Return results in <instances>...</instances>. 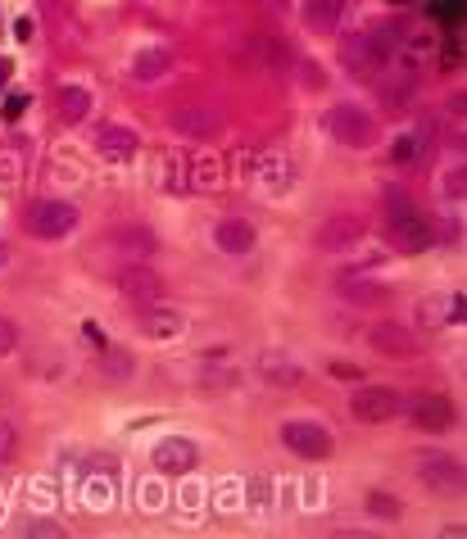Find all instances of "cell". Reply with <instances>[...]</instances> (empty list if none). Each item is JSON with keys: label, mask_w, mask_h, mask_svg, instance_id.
<instances>
[{"label": "cell", "mask_w": 467, "mask_h": 539, "mask_svg": "<svg viewBox=\"0 0 467 539\" xmlns=\"http://www.w3.org/2000/svg\"><path fill=\"white\" fill-rule=\"evenodd\" d=\"M359 236H363V218H359V214H331V218L318 227L313 245H318L322 254H341V249H350Z\"/></svg>", "instance_id": "30bf717a"}, {"label": "cell", "mask_w": 467, "mask_h": 539, "mask_svg": "<svg viewBox=\"0 0 467 539\" xmlns=\"http://www.w3.org/2000/svg\"><path fill=\"white\" fill-rule=\"evenodd\" d=\"M368 345H372L377 354H386V358H413V354H418V335H413V326H404V322H377V326L368 331Z\"/></svg>", "instance_id": "9c48e42d"}, {"label": "cell", "mask_w": 467, "mask_h": 539, "mask_svg": "<svg viewBox=\"0 0 467 539\" xmlns=\"http://www.w3.org/2000/svg\"><path fill=\"white\" fill-rule=\"evenodd\" d=\"M259 376L268 381V385H277V390H295V385H304V367H295L291 358H282V354H263L259 363Z\"/></svg>", "instance_id": "44dd1931"}, {"label": "cell", "mask_w": 467, "mask_h": 539, "mask_svg": "<svg viewBox=\"0 0 467 539\" xmlns=\"http://www.w3.org/2000/svg\"><path fill=\"white\" fill-rule=\"evenodd\" d=\"M10 177H14V164L0 159V190H10Z\"/></svg>", "instance_id": "836d02e7"}, {"label": "cell", "mask_w": 467, "mask_h": 539, "mask_svg": "<svg viewBox=\"0 0 467 539\" xmlns=\"http://www.w3.org/2000/svg\"><path fill=\"white\" fill-rule=\"evenodd\" d=\"M363 508H368V517H377V521H399V517H404V503H399L395 494H381V490H368Z\"/></svg>", "instance_id": "d4e9b609"}, {"label": "cell", "mask_w": 467, "mask_h": 539, "mask_svg": "<svg viewBox=\"0 0 467 539\" xmlns=\"http://www.w3.org/2000/svg\"><path fill=\"white\" fill-rule=\"evenodd\" d=\"M118 291H123L127 304L146 308V304H159V299H164V277L155 273L150 263H123V267H118Z\"/></svg>", "instance_id": "8992f818"}, {"label": "cell", "mask_w": 467, "mask_h": 539, "mask_svg": "<svg viewBox=\"0 0 467 539\" xmlns=\"http://www.w3.org/2000/svg\"><path fill=\"white\" fill-rule=\"evenodd\" d=\"M282 444L295 458H309V462H322V458H331V449H336V440H331V431L322 422H304V417L282 426Z\"/></svg>", "instance_id": "3957f363"}, {"label": "cell", "mask_w": 467, "mask_h": 539, "mask_svg": "<svg viewBox=\"0 0 467 539\" xmlns=\"http://www.w3.org/2000/svg\"><path fill=\"white\" fill-rule=\"evenodd\" d=\"M23 109H28V96H19V91H10V96H5V109H0V114H5V122H14V118H19Z\"/></svg>", "instance_id": "4dcf8cb0"}, {"label": "cell", "mask_w": 467, "mask_h": 539, "mask_svg": "<svg viewBox=\"0 0 467 539\" xmlns=\"http://www.w3.org/2000/svg\"><path fill=\"white\" fill-rule=\"evenodd\" d=\"M268 5H277V10H286V5H291V0H268Z\"/></svg>", "instance_id": "8d00e7d4"}, {"label": "cell", "mask_w": 467, "mask_h": 539, "mask_svg": "<svg viewBox=\"0 0 467 539\" xmlns=\"http://www.w3.org/2000/svg\"><path fill=\"white\" fill-rule=\"evenodd\" d=\"M14 37L28 41V37H32V19H19V23H14Z\"/></svg>", "instance_id": "e575fe53"}, {"label": "cell", "mask_w": 467, "mask_h": 539, "mask_svg": "<svg viewBox=\"0 0 467 539\" xmlns=\"http://www.w3.org/2000/svg\"><path fill=\"white\" fill-rule=\"evenodd\" d=\"M341 59L350 63V73H359V78H368V73H377L381 69V55H377V46H372V37L368 32H359V37H350L345 46H341Z\"/></svg>", "instance_id": "d6986e66"}, {"label": "cell", "mask_w": 467, "mask_h": 539, "mask_svg": "<svg viewBox=\"0 0 467 539\" xmlns=\"http://www.w3.org/2000/svg\"><path fill=\"white\" fill-rule=\"evenodd\" d=\"M73 227H78V209L69 205V199H37V205L28 209V232L37 240H59Z\"/></svg>", "instance_id": "7a4b0ae2"}, {"label": "cell", "mask_w": 467, "mask_h": 539, "mask_svg": "<svg viewBox=\"0 0 467 539\" xmlns=\"http://www.w3.org/2000/svg\"><path fill=\"white\" fill-rule=\"evenodd\" d=\"M223 186V159L214 150L186 155V190H218Z\"/></svg>", "instance_id": "9a60e30c"}, {"label": "cell", "mask_w": 467, "mask_h": 539, "mask_svg": "<svg viewBox=\"0 0 467 539\" xmlns=\"http://www.w3.org/2000/svg\"><path fill=\"white\" fill-rule=\"evenodd\" d=\"M19 453V431H14V422H0V462H10Z\"/></svg>", "instance_id": "4316f807"}, {"label": "cell", "mask_w": 467, "mask_h": 539, "mask_svg": "<svg viewBox=\"0 0 467 539\" xmlns=\"http://www.w3.org/2000/svg\"><path fill=\"white\" fill-rule=\"evenodd\" d=\"M150 462H155L159 471H173V476H182V471H195V462H200V444H195V440H182V435H168V440L155 444Z\"/></svg>", "instance_id": "4fadbf2b"}, {"label": "cell", "mask_w": 467, "mask_h": 539, "mask_svg": "<svg viewBox=\"0 0 467 539\" xmlns=\"http://www.w3.org/2000/svg\"><path fill=\"white\" fill-rule=\"evenodd\" d=\"M141 331H146V335H155V341H173V335H182V331H186V317H182L177 308L146 304V313H141Z\"/></svg>", "instance_id": "ffe728a7"}, {"label": "cell", "mask_w": 467, "mask_h": 539, "mask_svg": "<svg viewBox=\"0 0 467 539\" xmlns=\"http://www.w3.org/2000/svg\"><path fill=\"white\" fill-rule=\"evenodd\" d=\"M254 181H263V190H273V195H286L291 181H295V164L286 150H263L254 155Z\"/></svg>", "instance_id": "7c38bea8"}, {"label": "cell", "mask_w": 467, "mask_h": 539, "mask_svg": "<svg viewBox=\"0 0 467 539\" xmlns=\"http://www.w3.org/2000/svg\"><path fill=\"white\" fill-rule=\"evenodd\" d=\"M173 69V55L168 50H141V55H132V78L137 82H155Z\"/></svg>", "instance_id": "7402d4cb"}, {"label": "cell", "mask_w": 467, "mask_h": 539, "mask_svg": "<svg viewBox=\"0 0 467 539\" xmlns=\"http://www.w3.org/2000/svg\"><path fill=\"white\" fill-rule=\"evenodd\" d=\"M168 122H173V131H182V137H191V141H205V137L218 131V118L205 105H182V109H173Z\"/></svg>", "instance_id": "2e32d148"}, {"label": "cell", "mask_w": 467, "mask_h": 539, "mask_svg": "<svg viewBox=\"0 0 467 539\" xmlns=\"http://www.w3.org/2000/svg\"><path fill=\"white\" fill-rule=\"evenodd\" d=\"M304 87H322V69H318V63H304Z\"/></svg>", "instance_id": "d6a6232c"}, {"label": "cell", "mask_w": 467, "mask_h": 539, "mask_svg": "<svg viewBox=\"0 0 467 539\" xmlns=\"http://www.w3.org/2000/svg\"><path fill=\"white\" fill-rule=\"evenodd\" d=\"M418 150H422V146H418V141H413V137H399V141H395V150H390V155H395V159H399V164H409V159H413V155H418Z\"/></svg>", "instance_id": "f546056e"}, {"label": "cell", "mask_w": 467, "mask_h": 539, "mask_svg": "<svg viewBox=\"0 0 467 539\" xmlns=\"http://www.w3.org/2000/svg\"><path fill=\"white\" fill-rule=\"evenodd\" d=\"M105 249H109V254H123L127 263H146V258L159 249V240H155L146 227H118V232L105 240Z\"/></svg>", "instance_id": "5bb4252c"}, {"label": "cell", "mask_w": 467, "mask_h": 539, "mask_svg": "<svg viewBox=\"0 0 467 539\" xmlns=\"http://www.w3.org/2000/svg\"><path fill=\"white\" fill-rule=\"evenodd\" d=\"M164 186L168 190H186V155H168L164 159Z\"/></svg>", "instance_id": "484cf974"}, {"label": "cell", "mask_w": 467, "mask_h": 539, "mask_svg": "<svg viewBox=\"0 0 467 539\" xmlns=\"http://www.w3.org/2000/svg\"><path fill=\"white\" fill-rule=\"evenodd\" d=\"M386 232L399 254H422L431 245V223L413 209L404 190H386Z\"/></svg>", "instance_id": "6da1fadb"}, {"label": "cell", "mask_w": 467, "mask_h": 539, "mask_svg": "<svg viewBox=\"0 0 467 539\" xmlns=\"http://www.w3.org/2000/svg\"><path fill=\"white\" fill-rule=\"evenodd\" d=\"M399 413H409V422L422 431V435H440L454 426V403L445 394H413L399 403Z\"/></svg>", "instance_id": "5b68a950"}, {"label": "cell", "mask_w": 467, "mask_h": 539, "mask_svg": "<svg viewBox=\"0 0 467 539\" xmlns=\"http://www.w3.org/2000/svg\"><path fill=\"white\" fill-rule=\"evenodd\" d=\"M445 195H449V199H454V195H458V199H463V168H458V173H449V177H445Z\"/></svg>", "instance_id": "1f68e13d"}, {"label": "cell", "mask_w": 467, "mask_h": 539, "mask_svg": "<svg viewBox=\"0 0 467 539\" xmlns=\"http://www.w3.org/2000/svg\"><path fill=\"white\" fill-rule=\"evenodd\" d=\"M5 82H10V63H5V59H0V87H5Z\"/></svg>", "instance_id": "d590c367"}, {"label": "cell", "mask_w": 467, "mask_h": 539, "mask_svg": "<svg viewBox=\"0 0 467 539\" xmlns=\"http://www.w3.org/2000/svg\"><path fill=\"white\" fill-rule=\"evenodd\" d=\"M105 372H109V376H127V372H132L127 354H118V350H105Z\"/></svg>", "instance_id": "f1b7e54d"}, {"label": "cell", "mask_w": 467, "mask_h": 539, "mask_svg": "<svg viewBox=\"0 0 467 539\" xmlns=\"http://www.w3.org/2000/svg\"><path fill=\"white\" fill-rule=\"evenodd\" d=\"M137 150H141V137H137L132 127L105 122V127L96 131V155L109 159V164H132V159H137Z\"/></svg>", "instance_id": "8fae6325"}, {"label": "cell", "mask_w": 467, "mask_h": 539, "mask_svg": "<svg viewBox=\"0 0 467 539\" xmlns=\"http://www.w3.org/2000/svg\"><path fill=\"white\" fill-rule=\"evenodd\" d=\"M327 127H331V137H336L341 146H350V150H368L377 141V122L359 105H336L331 118H327Z\"/></svg>", "instance_id": "277c9868"}, {"label": "cell", "mask_w": 467, "mask_h": 539, "mask_svg": "<svg viewBox=\"0 0 467 539\" xmlns=\"http://www.w3.org/2000/svg\"><path fill=\"white\" fill-rule=\"evenodd\" d=\"M214 245H218L223 254L241 258V254L254 249V227H250L245 218H223V223L214 227Z\"/></svg>", "instance_id": "ac0fdd59"}, {"label": "cell", "mask_w": 467, "mask_h": 539, "mask_svg": "<svg viewBox=\"0 0 467 539\" xmlns=\"http://www.w3.org/2000/svg\"><path fill=\"white\" fill-rule=\"evenodd\" d=\"M19 350V326L10 317H0V358H10Z\"/></svg>", "instance_id": "83f0119b"}, {"label": "cell", "mask_w": 467, "mask_h": 539, "mask_svg": "<svg viewBox=\"0 0 467 539\" xmlns=\"http://www.w3.org/2000/svg\"><path fill=\"white\" fill-rule=\"evenodd\" d=\"M300 14L313 32H341V23L350 14V0H304Z\"/></svg>", "instance_id": "e0dca14e"}, {"label": "cell", "mask_w": 467, "mask_h": 539, "mask_svg": "<svg viewBox=\"0 0 467 539\" xmlns=\"http://www.w3.org/2000/svg\"><path fill=\"white\" fill-rule=\"evenodd\" d=\"M418 476L440 490V494H458L463 490V467L449 458V453H436V449H422L418 453Z\"/></svg>", "instance_id": "ba28073f"}, {"label": "cell", "mask_w": 467, "mask_h": 539, "mask_svg": "<svg viewBox=\"0 0 467 539\" xmlns=\"http://www.w3.org/2000/svg\"><path fill=\"white\" fill-rule=\"evenodd\" d=\"M336 286H341V299H354V304H377V299L386 295L377 282H363V277H354V273H350V277H341Z\"/></svg>", "instance_id": "cb8c5ba5"}, {"label": "cell", "mask_w": 467, "mask_h": 539, "mask_svg": "<svg viewBox=\"0 0 467 539\" xmlns=\"http://www.w3.org/2000/svg\"><path fill=\"white\" fill-rule=\"evenodd\" d=\"M0 263H5V245H0Z\"/></svg>", "instance_id": "74e56055"}, {"label": "cell", "mask_w": 467, "mask_h": 539, "mask_svg": "<svg viewBox=\"0 0 467 539\" xmlns=\"http://www.w3.org/2000/svg\"><path fill=\"white\" fill-rule=\"evenodd\" d=\"M55 105H59V118H64V122H82L96 100H91V91H82V87H59Z\"/></svg>", "instance_id": "603a6c76"}, {"label": "cell", "mask_w": 467, "mask_h": 539, "mask_svg": "<svg viewBox=\"0 0 467 539\" xmlns=\"http://www.w3.org/2000/svg\"><path fill=\"white\" fill-rule=\"evenodd\" d=\"M399 403H404V394L390 390V385H363L354 399H350V408L359 422L368 426H386L390 417H399Z\"/></svg>", "instance_id": "52a82bcc"}]
</instances>
